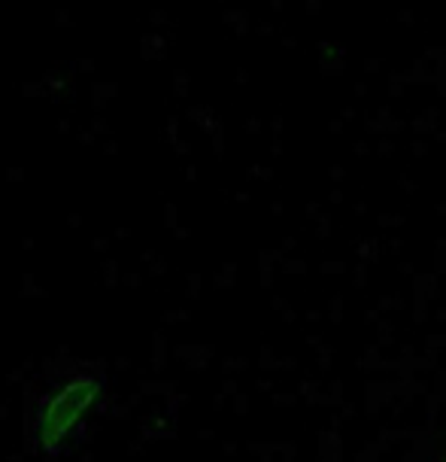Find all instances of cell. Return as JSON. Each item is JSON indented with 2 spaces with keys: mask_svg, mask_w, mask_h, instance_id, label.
<instances>
[{
  "mask_svg": "<svg viewBox=\"0 0 446 462\" xmlns=\"http://www.w3.org/2000/svg\"><path fill=\"white\" fill-rule=\"evenodd\" d=\"M106 393V377L97 368H73L68 374L52 377L43 393L31 404L28 439L31 450L58 457L77 441L86 417L97 408Z\"/></svg>",
  "mask_w": 446,
  "mask_h": 462,
  "instance_id": "obj_1",
  "label": "cell"
}]
</instances>
